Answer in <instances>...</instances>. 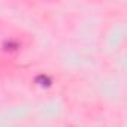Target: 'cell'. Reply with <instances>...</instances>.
Listing matches in <instances>:
<instances>
[{
    "instance_id": "6da1fadb",
    "label": "cell",
    "mask_w": 127,
    "mask_h": 127,
    "mask_svg": "<svg viewBox=\"0 0 127 127\" xmlns=\"http://www.w3.org/2000/svg\"><path fill=\"white\" fill-rule=\"evenodd\" d=\"M34 82H36V84H39L40 87H49V85L52 84L51 78H49V76H46V75H37V76L34 78Z\"/></svg>"
},
{
    "instance_id": "7a4b0ae2",
    "label": "cell",
    "mask_w": 127,
    "mask_h": 127,
    "mask_svg": "<svg viewBox=\"0 0 127 127\" xmlns=\"http://www.w3.org/2000/svg\"><path fill=\"white\" fill-rule=\"evenodd\" d=\"M3 46H5V49H6V51H15V49H18V48H20V45H18L17 42H12V40L5 42V43H3Z\"/></svg>"
}]
</instances>
